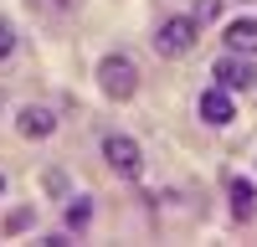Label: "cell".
Wrapping results in <instances>:
<instances>
[{
	"mask_svg": "<svg viewBox=\"0 0 257 247\" xmlns=\"http://www.w3.org/2000/svg\"><path fill=\"white\" fill-rule=\"evenodd\" d=\"M57 6H72V0H57Z\"/></svg>",
	"mask_w": 257,
	"mask_h": 247,
	"instance_id": "obj_16",
	"label": "cell"
},
{
	"mask_svg": "<svg viewBox=\"0 0 257 247\" xmlns=\"http://www.w3.org/2000/svg\"><path fill=\"white\" fill-rule=\"evenodd\" d=\"M16 52V31H11V21H0V62H6Z\"/></svg>",
	"mask_w": 257,
	"mask_h": 247,
	"instance_id": "obj_12",
	"label": "cell"
},
{
	"mask_svg": "<svg viewBox=\"0 0 257 247\" xmlns=\"http://www.w3.org/2000/svg\"><path fill=\"white\" fill-rule=\"evenodd\" d=\"M226 196H231V216H237V221H252V216H257V185H252L247 175H231Z\"/></svg>",
	"mask_w": 257,
	"mask_h": 247,
	"instance_id": "obj_7",
	"label": "cell"
},
{
	"mask_svg": "<svg viewBox=\"0 0 257 247\" xmlns=\"http://www.w3.org/2000/svg\"><path fill=\"white\" fill-rule=\"evenodd\" d=\"M201 21V26H211V21H221V0H196V11H190Z\"/></svg>",
	"mask_w": 257,
	"mask_h": 247,
	"instance_id": "obj_11",
	"label": "cell"
},
{
	"mask_svg": "<svg viewBox=\"0 0 257 247\" xmlns=\"http://www.w3.org/2000/svg\"><path fill=\"white\" fill-rule=\"evenodd\" d=\"M196 31H201L196 16H170V21H160V31H155V52L160 57H185L190 47H196Z\"/></svg>",
	"mask_w": 257,
	"mask_h": 247,
	"instance_id": "obj_3",
	"label": "cell"
},
{
	"mask_svg": "<svg viewBox=\"0 0 257 247\" xmlns=\"http://www.w3.org/2000/svg\"><path fill=\"white\" fill-rule=\"evenodd\" d=\"M98 88L108 93L113 103H128L139 93V67L128 62L123 52H108V57H98Z\"/></svg>",
	"mask_w": 257,
	"mask_h": 247,
	"instance_id": "obj_1",
	"label": "cell"
},
{
	"mask_svg": "<svg viewBox=\"0 0 257 247\" xmlns=\"http://www.w3.org/2000/svg\"><path fill=\"white\" fill-rule=\"evenodd\" d=\"M0 108H6V93H0Z\"/></svg>",
	"mask_w": 257,
	"mask_h": 247,
	"instance_id": "obj_15",
	"label": "cell"
},
{
	"mask_svg": "<svg viewBox=\"0 0 257 247\" xmlns=\"http://www.w3.org/2000/svg\"><path fill=\"white\" fill-rule=\"evenodd\" d=\"M0 191H6V175H0Z\"/></svg>",
	"mask_w": 257,
	"mask_h": 247,
	"instance_id": "obj_14",
	"label": "cell"
},
{
	"mask_svg": "<svg viewBox=\"0 0 257 247\" xmlns=\"http://www.w3.org/2000/svg\"><path fill=\"white\" fill-rule=\"evenodd\" d=\"M88 221H93V201H88V196H72V206H67V232H72V237L88 232Z\"/></svg>",
	"mask_w": 257,
	"mask_h": 247,
	"instance_id": "obj_9",
	"label": "cell"
},
{
	"mask_svg": "<svg viewBox=\"0 0 257 247\" xmlns=\"http://www.w3.org/2000/svg\"><path fill=\"white\" fill-rule=\"evenodd\" d=\"M103 160H108V170L123 175V180L144 175V150H139V139H128V134H103Z\"/></svg>",
	"mask_w": 257,
	"mask_h": 247,
	"instance_id": "obj_2",
	"label": "cell"
},
{
	"mask_svg": "<svg viewBox=\"0 0 257 247\" xmlns=\"http://www.w3.org/2000/svg\"><path fill=\"white\" fill-rule=\"evenodd\" d=\"M47 191L62 196V191H67V175H62V170H47Z\"/></svg>",
	"mask_w": 257,
	"mask_h": 247,
	"instance_id": "obj_13",
	"label": "cell"
},
{
	"mask_svg": "<svg viewBox=\"0 0 257 247\" xmlns=\"http://www.w3.org/2000/svg\"><path fill=\"white\" fill-rule=\"evenodd\" d=\"M31 221H36V216H31V206H21V211H11L0 226H6V237H16V232H31Z\"/></svg>",
	"mask_w": 257,
	"mask_h": 247,
	"instance_id": "obj_10",
	"label": "cell"
},
{
	"mask_svg": "<svg viewBox=\"0 0 257 247\" xmlns=\"http://www.w3.org/2000/svg\"><path fill=\"white\" fill-rule=\"evenodd\" d=\"M226 52H242V57H257V21H231L221 31Z\"/></svg>",
	"mask_w": 257,
	"mask_h": 247,
	"instance_id": "obj_8",
	"label": "cell"
},
{
	"mask_svg": "<svg viewBox=\"0 0 257 247\" xmlns=\"http://www.w3.org/2000/svg\"><path fill=\"white\" fill-rule=\"evenodd\" d=\"M196 113H201V124H211V129H226V124L237 118V98H231V88L211 82V88L196 98Z\"/></svg>",
	"mask_w": 257,
	"mask_h": 247,
	"instance_id": "obj_4",
	"label": "cell"
},
{
	"mask_svg": "<svg viewBox=\"0 0 257 247\" xmlns=\"http://www.w3.org/2000/svg\"><path fill=\"white\" fill-rule=\"evenodd\" d=\"M16 129L26 139H52L57 134V108H47V103H26V108L16 113Z\"/></svg>",
	"mask_w": 257,
	"mask_h": 247,
	"instance_id": "obj_6",
	"label": "cell"
},
{
	"mask_svg": "<svg viewBox=\"0 0 257 247\" xmlns=\"http://www.w3.org/2000/svg\"><path fill=\"white\" fill-rule=\"evenodd\" d=\"M211 77H216L221 88H231V93H247L252 82H257V67H252V57H242V52H226V57H216Z\"/></svg>",
	"mask_w": 257,
	"mask_h": 247,
	"instance_id": "obj_5",
	"label": "cell"
}]
</instances>
